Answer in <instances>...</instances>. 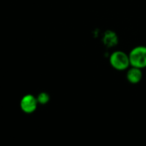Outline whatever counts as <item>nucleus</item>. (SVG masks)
I'll return each mask as SVG.
<instances>
[{
    "label": "nucleus",
    "instance_id": "obj_1",
    "mask_svg": "<svg viewBox=\"0 0 146 146\" xmlns=\"http://www.w3.org/2000/svg\"><path fill=\"white\" fill-rule=\"evenodd\" d=\"M129 58L131 66L139 69L146 68V46H137L130 52Z\"/></svg>",
    "mask_w": 146,
    "mask_h": 146
},
{
    "label": "nucleus",
    "instance_id": "obj_2",
    "mask_svg": "<svg viewBox=\"0 0 146 146\" xmlns=\"http://www.w3.org/2000/svg\"><path fill=\"white\" fill-rule=\"evenodd\" d=\"M111 66L117 70H125L131 66L129 55L122 51H115L109 57Z\"/></svg>",
    "mask_w": 146,
    "mask_h": 146
},
{
    "label": "nucleus",
    "instance_id": "obj_3",
    "mask_svg": "<svg viewBox=\"0 0 146 146\" xmlns=\"http://www.w3.org/2000/svg\"><path fill=\"white\" fill-rule=\"evenodd\" d=\"M38 104L39 103H38L37 98L31 94H28L23 96V98L21 99L20 108L23 113H32L36 110Z\"/></svg>",
    "mask_w": 146,
    "mask_h": 146
},
{
    "label": "nucleus",
    "instance_id": "obj_4",
    "mask_svg": "<svg viewBox=\"0 0 146 146\" xmlns=\"http://www.w3.org/2000/svg\"><path fill=\"white\" fill-rule=\"evenodd\" d=\"M142 78H143L142 69L131 66V68L128 69L126 72V79L130 84H137L142 80Z\"/></svg>",
    "mask_w": 146,
    "mask_h": 146
},
{
    "label": "nucleus",
    "instance_id": "obj_5",
    "mask_svg": "<svg viewBox=\"0 0 146 146\" xmlns=\"http://www.w3.org/2000/svg\"><path fill=\"white\" fill-rule=\"evenodd\" d=\"M103 43L108 47H113L118 43V37L113 31H107L103 36Z\"/></svg>",
    "mask_w": 146,
    "mask_h": 146
},
{
    "label": "nucleus",
    "instance_id": "obj_6",
    "mask_svg": "<svg viewBox=\"0 0 146 146\" xmlns=\"http://www.w3.org/2000/svg\"><path fill=\"white\" fill-rule=\"evenodd\" d=\"M36 98H37L38 103L40 104V105H46L50 101V96L46 92H40L36 96Z\"/></svg>",
    "mask_w": 146,
    "mask_h": 146
}]
</instances>
